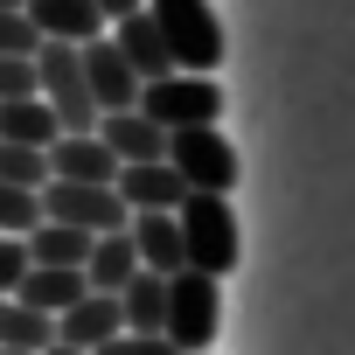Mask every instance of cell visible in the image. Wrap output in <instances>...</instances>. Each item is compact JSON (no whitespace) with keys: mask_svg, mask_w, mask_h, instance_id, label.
Segmentation results:
<instances>
[{"mask_svg":"<svg viewBox=\"0 0 355 355\" xmlns=\"http://www.w3.org/2000/svg\"><path fill=\"white\" fill-rule=\"evenodd\" d=\"M91 8H98V15H105V28H112V21H125V15H139L146 0H91Z\"/></svg>","mask_w":355,"mask_h":355,"instance_id":"83f0119b","label":"cell"},{"mask_svg":"<svg viewBox=\"0 0 355 355\" xmlns=\"http://www.w3.org/2000/svg\"><path fill=\"white\" fill-rule=\"evenodd\" d=\"M174 230H182V272H202V279L237 272L244 237H237L230 196H196V189H189L182 202H174Z\"/></svg>","mask_w":355,"mask_h":355,"instance_id":"6da1fadb","label":"cell"},{"mask_svg":"<svg viewBox=\"0 0 355 355\" xmlns=\"http://www.w3.org/2000/svg\"><path fill=\"white\" fill-rule=\"evenodd\" d=\"M112 42H119V56L139 70V84H153V77H167L174 70V56H167V42H160V28H153V15L139 8V15H125V21H112Z\"/></svg>","mask_w":355,"mask_h":355,"instance_id":"9a60e30c","label":"cell"},{"mask_svg":"<svg viewBox=\"0 0 355 355\" xmlns=\"http://www.w3.org/2000/svg\"><path fill=\"white\" fill-rule=\"evenodd\" d=\"M42 216H56V223H70V230H91V237L132 223V209L119 202L112 182H42Z\"/></svg>","mask_w":355,"mask_h":355,"instance_id":"52a82bcc","label":"cell"},{"mask_svg":"<svg viewBox=\"0 0 355 355\" xmlns=\"http://www.w3.org/2000/svg\"><path fill=\"white\" fill-rule=\"evenodd\" d=\"M42 223V196L35 189H15V182H0V237H28Z\"/></svg>","mask_w":355,"mask_h":355,"instance_id":"603a6c76","label":"cell"},{"mask_svg":"<svg viewBox=\"0 0 355 355\" xmlns=\"http://www.w3.org/2000/svg\"><path fill=\"white\" fill-rule=\"evenodd\" d=\"M125 237H132V251H139V272H182V230H174V209H146V216H132L125 223Z\"/></svg>","mask_w":355,"mask_h":355,"instance_id":"5bb4252c","label":"cell"},{"mask_svg":"<svg viewBox=\"0 0 355 355\" xmlns=\"http://www.w3.org/2000/svg\"><path fill=\"white\" fill-rule=\"evenodd\" d=\"M42 49V35L28 28V15L21 8H0V56H35Z\"/></svg>","mask_w":355,"mask_h":355,"instance_id":"cb8c5ba5","label":"cell"},{"mask_svg":"<svg viewBox=\"0 0 355 355\" xmlns=\"http://www.w3.org/2000/svg\"><path fill=\"white\" fill-rule=\"evenodd\" d=\"M42 355H91V348H63V341H49V348H42Z\"/></svg>","mask_w":355,"mask_h":355,"instance_id":"f1b7e54d","label":"cell"},{"mask_svg":"<svg viewBox=\"0 0 355 355\" xmlns=\"http://www.w3.org/2000/svg\"><path fill=\"white\" fill-rule=\"evenodd\" d=\"M146 15L174 56V70H196V77H216L223 63V21L209 0H146Z\"/></svg>","mask_w":355,"mask_h":355,"instance_id":"7a4b0ae2","label":"cell"},{"mask_svg":"<svg viewBox=\"0 0 355 355\" xmlns=\"http://www.w3.org/2000/svg\"><path fill=\"white\" fill-rule=\"evenodd\" d=\"M35 91V56H0V98Z\"/></svg>","mask_w":355,"mask_h":355,"instance_id":"4316f807","label":"cell"},{"mask_svg":"<svg viewBox=\"0 0 355 355\" xmlns=\"http://www.w3.org/2000/svg\"><path fill=\"white\" fill-rule=\"evenodd\" d=\"M0 182L42 196V182H49V146H15V139H0Z\"/></svg>","mask_w":355,"mask_h":355,"instance_id":"7402d4cb","label":"cell"},{"mask_svg":"<svg viewBox=\"0 0 355 355\" xmlns=\"http://www.w3.org/2000/svg\"><path fill=\"white\" fill-rule=\"evenodd\" d=\"M21 244H28V265H77L84 272V258H91V230H70L56 216H42Z\"/></svg>","mask_w":355,"mask_h":355,"instance_id":"ffe728a7","label":"cell"},{"mask_svg":"<svg viewBox=\"0 0 355 355\" xmlns=\"http://www.w3.org/2000/svg\"><path fill=\"white\" fill-rule=\"evenodd\" d=\"M84 84H91L98 119H105V112H132V105H139V70L119 56V42H112V35L84 42Z\"/></svg>","mask_w":355,"mask_h":355,"instance_id":"ba28073f","label":"cell"},{"mask_svg":"<svg viewBox=\"0 0 355 355\" xmlns=\"http://www.w3.org/2000/svg\"><path fill=\"white\" fill-rule=\"evenodd\" d=\"M202 355H209V348H202Z\"/></svg>","mask_w":355,"mask_h":355,"instance_id":"1f68e13d","label":"cell"},{"mask_svg":"<svg viewBox=\"0 0 355 355\" xmlns=\"http://www.w3.org/2000/svg\"><path fill=\"white\" fill-rule=\"evenodd\" d=\"M84 293H91V279H84L77 265H28V272H21V286H15V300H21V306H35V313H49V320H56L63 306H77Z\"/></svg>","mask_w":355,"mask_h":355,"instance_id":"4fadbf2b","label":"cell"},{"mask_svg":"<svg viewBox=\"0 0 355 355\" xmlns=\"http://www.w3.org/2000/svg\"><path fill=\"white\" fill-rule=\"evenodd\" d=\"M119 153L98 132H56L49 139V182H112Z\"/></svg>","mask_w":355,"mask_h":355,"instance_id":"7c38bea8","label":"cell"},{"mask_svg":"<svg viewBox=\"0 0 355 355\" xmlns=\"http://www.w3.org/2000/svg\"><path fill=\"white\" fill-rule=\"evenodd\" d=\"M35 98L56 112L63 132H98V105H91L84 49H77V42H42V49H35Z\"/></svg>","mask_w":355,"mask_h":355,"instance_id":"3957f363","label":"cell"},{"mask_svg":"<svg viewBox=\"0 0 355 355\" xmlns=\"http://www.w3.org/2000/svg\"><path fill=\"white\" fill-rule=\"evenodd\" d=\"M91 355H182L167 334H112L105 348H91Z\"/></svg>","mask_w":355,"mask_h":355,"instance_id":"d4e9b609","label":"cell"},{"mask_svg":"<svg viewBox=\"0 0 355 355\" xmlns=\"http://www.w3.org/2000/svg\"><path fill=\"white\" fill-rule=\"evenodd\" d=\"M0 8H21V0H0Z\"/></svg>","mask_w":355,"mask_h":355,"instance_id":"4dcf8cb0","label":"cell"},{"mask_svg":"<svg viewBox=\"0 0 355 355\" xmlns=\"http://www.w3.org/2000/svg\"><path fill=\"white\" fill-rule=\"evenodd\" d=\"M98 139L119 153V160H167V132L132 105V112H105L98 119Z\"/></svg>","mask_w":355,"mask_h":355,"instance_id":"2e32d148","label":"cell"},{"mask_svg":"<svg viewBox=\"0 0 355 355\" xmlns=\"http://www.w3.org/2000/svg\"><path fill=\"white\" fill-rule=\"evenodd\" d=\"M223 279H202V272H167V320L160 334L182 348V355H202L216 341V320H223Z\"/></svg>","mask_w":355,"mask_h":355,"instance_id":"5b68a950","label":"cell"},{"mask_svg":"<svg viewBox=\"0 0 355 355\" xmlns=\"http://www.w3.org/2000/svg\"><path fill=\"white\" fill-rule=\"evenodd\" d=\"M0 355H28V348H0Z\"/></svg>","mask_w":355,"mask_h":355,"instance_id":"f546056e","label":"cell"},{"mask_svg":"<svg viewBox=\"0 0 355 355\" xmlns=\"http://www.w3.org/2000/svg\"><path fill=\"white\" fill-rule=\"evenodd\" d=\"M132 272H139V251H132V237H125V230H105V237H91V258H84V279H91V293H119Z\"/></svg>","mask_w":355,"mask_h":355,"instance_id":"ac0fdd59","label":"cell"},{"mask_svg":"<svg viewBox=\"0 0 355 355\" xmlns=\"http://www.w3.org/2000/svg\"><path fill=\"white\" fill-rule=\"evenodd\" d=\"M49 341H56V320H49V313L21 306L15 293H0V348H28V355H42Z\"/></svg>","mask_w":355,"mask_h":355,"instance_id":"44dd1931","label":"cell"},{"mask_svg":"<svg viewBox=\"0 0 355 355\" xmlns=\"http://www.w3.org/2000/svg\"><path fill=\"white\" fill-rule=\"evenodd\" d=\"M21 272H28V244L21 237H0V293H15Z\"/></svg>","mask_w":355,"mask_h":355,"instance_id":"484cf974","label":"cell"},{"mask_svg":"<svg viewBox=\"0 0 355 355\" xmlns=\"http://www.w3.org/2000/svg\"><path fill=\"white\" fill-rule=\"evenodd\" d=\"M21 15H28V28L42 35V42H98L105 35V15L91 8V0H21Z\"/></svg>","mask_w":355,"mask_h":355,"instance_id":"8fae6325","label":"cell"},{"mask_svg":"<svg viewBox=\"0 0 355 355\" xmlns=\"http://www.w3.org/2000/svg\"><path fill=\"white\" fill-rule=\"evenodd\" d=\"M112 189H119V202H125L132 216H146V209H174V202L189 196V189H182V174H174L167 160H119Z\"/></svg>","mask_w":355,"mask_h":355,"instance_id":"9c48e42d","label":"cell"},{"mask_svg":"<svg viewBox=\"0 0 355 355\" xmlns=\"http://www.w3.org/2000/svg\"><path fill=\"white\" fill-rule=\"evenodd\" d=\"M112 334H125L119 293H84L77 306H63V313H56V341H63V348H105Z\"/></svg>","mask_w":355,"mask_h":355,"instance_id":"30bf717a","label":"cell"},{"mask_svg":"<svg viewBox=\"0 0 355 355\" xmlns=\"http://www.w3.org/2000/svg\"><path fill=\"white\" fill-rule=\"evenodd\" d=\"M167 167L182 174V189H196V196H230L237 174H244V160L223 139V125H182V132H167Z\"/></svg>","mask_w":355,"mask_h":355,"instance_id":"277c9868","label":"cell"},{"mask_svg":"<svg viewBox=\"0 0 355 355\" xmlns=\"http://www.w3.org/2000/svg\"><path fill=\"white\" fill-rule=\"evenodd\" d=\"M119 313H125V334H160V320H167V279L160 272H132L119 286Z\"/></svg>","mask_w":355,"mask_h":355,"instance_id":"d6986e66","label":"cell"},{"mask_svg":"<svg viewBox=\"0 0 355 355\" xmlns=\"http://www.w3.org/2000/svg\"><path fill=\"white\" fill-rule=\"evenodd\" d=\"M63 125L56 112L35 98V91H15V98H0V139H15V146H49Z\"/></svg>","mask_w":355,"mask_h":355,"instance_id":"e0dca14e","label":"cell"},{"mask_svg":"<svg viewBox=\"0 0 355 355\" xmlns=\"http://www.w3.org/2000/svg\"><path fill=\"white\" fill-rule=\"evenodd\" d=\"M139 112H146L160 132H182V125H216V119H223V91H216V77L167 70V77L139 84Z\"/></svg>","mask_w":355,"mask_h":355,"instance_id":"8992f818","label":"cell"}]
</instances>
